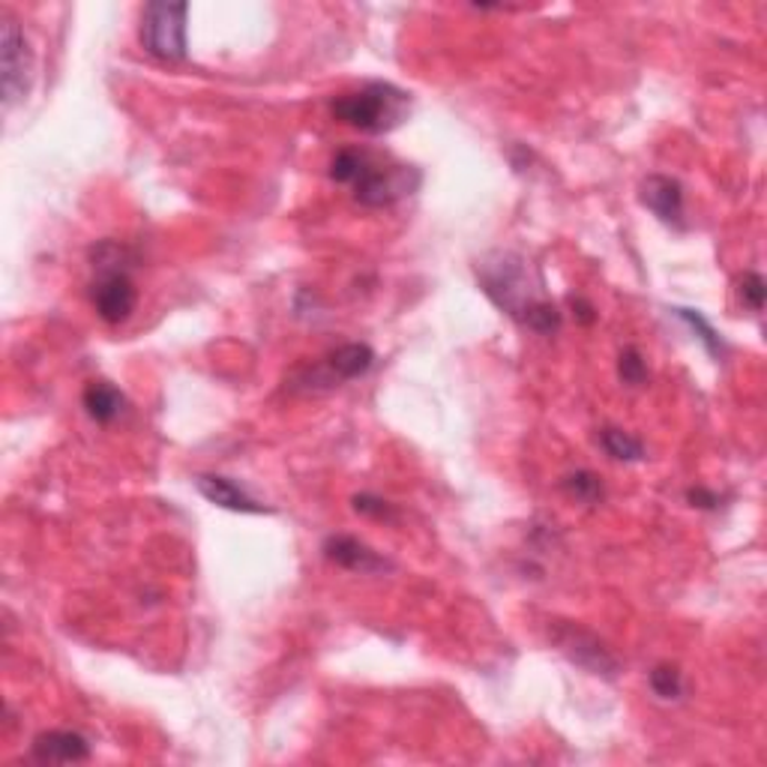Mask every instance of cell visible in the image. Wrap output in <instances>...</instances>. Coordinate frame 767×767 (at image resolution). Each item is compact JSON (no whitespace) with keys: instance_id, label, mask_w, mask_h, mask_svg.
I'll use <instances>...</instances> for the list:
<instances>
[{"instance_id":"cell-22","label":"cell","mask_w":767,"mask_h":767,"mask_svg":"<svg viewBox=\"0 0 767 767\" xmlns=\"http://www.w3.org/2000/svg\"><path fill=\"white\" fill-rule=\"evenodd\" d=\"M569 303H573V310H576V315H578V319H582V321H585V324H591V321L597 319V315H594V306H591L588 300L569 297Z\"/></svg>"},{"instance_id":"cell-14","label":"cell","mask_w":767,"mask_h":767,"mask_svg":"<svg viewBox=\"0 0 767 767\" xmlns=\"http://www.w3.org/2000/svg\"><path fill=\"white\" fill-rule=\"evenodd\" d=\"M599 444H603V450H606L608 456L618 458V462H642V458H645L642 441L633 438L624 428H603V432H599Z\"/></svg>"},{"instance_id":"cell-2","label":"cell","mask_w":767,"mask_h":767,"mask_svg":"<svg viewBox=\"0 0 767 767\" xmlns=\"http://www.w3.org/2000/svg\"><path fill=\"white\" fill-rule=\"evenodd\" d=\"M330 111L351 130L366 132V135H384L408 118L411 93L398 90L396 84H387V81H370L366 88L336 97L330 102Z\"/></svg>"},{"instance_id":"cell-5","label":"cell","mask_w":767,"mask_h":767,"mask_svg":"<svg viewBox=\"0 0 767 767\" xmlns=\"http://www.w3.org/2000/svg\"><path fill=\"white\" fill-rule=\"evenodd\" d=\"M420 186V171L414 165H384V162L372 160L366 153L363 169L351 183L354 199L366 208H387L393 201L405 199Z\"/></svg>"},{"instance_id":"cell-21","label":"cell","mask_w":767,"mask_h":767,"mask_svg":"<svg viewBox=\"0 0 767 767\" xmlns=\"http://www.w3.org/2000/svg\"><path fill=\"white\" fill-rule=\"evenodd\" d=\"M687 501L693 504V507H702V509H714L719 504V498L714 495V492H708V488H689L687 492Z\"/></svg>"},{"instance_id":"cell-13","label":"cell","mask_w":767,"mask_h":767,"mask_svg":"<svg viewBox=\"0 0 767 767\" xmlns=\"http://www.w3.org/2000/svg\"><path fill=\"white\" fill-rule=\"evenodd\" d=\"M372 363H375V351H372L370 345H363V342H349V345H342V349H336L327 357L330 379H360V375H366V372L372 370Z\"/></svg>"},{"instance_id":"cell-15","label":"cell","mask_w":767,"mask_h":767,"mask_svg":"<svg viewBox=\"0 0 767 767\" xmlns=\"http://www.w3.org/2000/svg\"><path fill=\"white\" fill-rule=\"evenodd\" d=\"M561 486H564V492H567L573 501H578V504H597V501L603 498V483H599L597 474H591V471L567 474Z\"/></svg>"},{"instance_id":"cell-19","label":"cell","mask_w":767,"mask_h":767,"mask_svg":"<svg viewBox=\"0 0 767 767\" xmlns=\"http://www.w3.org/2000/svg\"><path fill=\"white\" fill-rule=\"evenodd\" d=\"M738 294H740V303H744L747 310L761 312L765 310V276L756 273V270L744 273V276L738 280Z\"/></svg>"},{"instance_id":"cell-6","label":"cell","mask_w":767,"mask_h":767,"mask_svg":"<svg viewBox=\"0 0 767 767\" xmlns=\"http://www.w3.org/2000/svg\"><path fill=\"white\" fill-rule=\"evenodd\" d=\"M33 49L21 30L19 21L3 19V33H0V84H3V109H12L30 93L33 84Z\"/></svg>"},{"instance_id":"cell-16","label":"cell","mask_w":767,"mask_h":767,"mask_svg":"<svg viewBox=\"0 0 767 767\" xmlns=\"http://www.w3.org/2000/svg\"><path fill=\"white\" fill-rule=\"evenodd\" d=\"M648 680L654 696L666 698V702H675V698H680V693H684V678H680L678 666H672V663H659V666H654Z\"/></svg>"},{"instance_id":"cell-20","label":"cell","mask_w":767,"mask_h":767,"mask_svg":"<svg viewBox=\"0 0 767 767\" xmlns=\"http://www.w3.org/2000/svg\"><path fill=\"white\" fill-rule=\"evenodd\" d=\"M354 504V509H357L360 516H370V518H379V522H396L398 513L393 509V504H387L384 498H379V495H357V498L351 501Z\"/></svg>"},{"instance_id":"cell-4","label":"cell","mask_w":767,"mask_h":767,"mask_svg":"<svg viewBox=\"0 0 767 767\" xmlns=\"http://www.w3.org/2000/svg\"><path fill=\"white\" fill-rule=\"evenodd\" d=\"M186 3H148L141 12V46L160 60L186 58Z\"/></svg>"},{"instance_id":"cell-12","label":"cell","mask_w":767,"mask_h":767,"mask_svg":"<svg viewBox=\"0 0 767 767\" xmlns=\"http://www.w3.org/2000/svg\"><path fill=\"white\" fill-rule=\"evenodd\" d=\"M81 405H84V411H88V417L93 420V423L109 426V423H114V420L123 414L127 398H123V393H120L114 384H109V381H90L88 387H84V393H81Z\"/></svg>"},{"instance_id":"cell-11","label":"cell","mask_w":767,"mask_h":767,"mask_svg":"<svg viewBox=\"0 0 767 767\" xmlns=\"http://www.w3.org/2000/svg\"><path fill=\"white\" fill-rule=\"evenodd\" d=\"M195 488H199L210 504H216V507L222 509H231V513H270L264 504L250 498L234 480L220 477V474H199V477H195Z\"/></svg>"},{"instance_id":"cell-7","label":"cell","mask_w":767,"mask_h":767,"mask_svg":"<svg viewBox=\"0 0 767 767\" xmlns=\"http://www.w3.org/2000/svg\"><path fill=\"white\" fill-rule=\"evenodd\" d=\"M552 638H555V645H558L564 657L573 659L576 666L588 668L591 675H603V678L618 675V659L612 657L606 645L588 629L576 627V624H558Z\"/></svg>"},{"instance_id":"cell-8","label":"cell","mask_w":767,"mask_h":767,"mask_svg":"<svg viewBox=\"0 0 767 767\" xmlns=\"http://www.w3.org/2000/svg\"><path fill=\"white\" fill-rule=\"evenodd\" d=\"M642 204L672 229H684V186L668 174H648L638 186Z\"/></svg>"},{"instance_id":"cell-9","label":"cell","mask_w":767,"mask_h":767,"mask_svg":"<svg viewBox=\"0 0 767 767\" xmlns=\"http://www.w3.org/2000/svg\"><path fill=\"white\" fill-rule=\"evenodd\" d=\"M324 555H327V561H333L336 567L351 569V573H363V576H379V573L393 569V564H390L387 558H381L379 552H372L366 543H360L357 537H349V534L327 537V543H324Z\"/></svg>"},{"instance_id":"cell-3","label":"cell","mask_w":767,"mask_h":767,"mask_svg":"<svg viewBox=\"0 0 767 767\" xmlns=\"http://www.w3.org/2000/svg\"><path fill=\"white\" fill-rule=\"evenodd\" d=\"M93 282H90V303L105 324H123L130 321L139 303V291L130 276V252L120 243L102 240L100 246H93Z\"/></svg>"},{"instance_id":"cell-18","label":"cell","mask_w":767,"mask_h":767,"mask_svg":"<svg viewBox=\"0 0 767 767\" xmlns=\"http://www.w3.org/2000/svg\"><path fill=\"white\" fill-rule=\"evenodd\" d=\"M675 315H678L680 321H687L689 327L696 330V336L705 342V349H708L714 357H719V354H723V340H719V333L710 327L708 321L702 319L696 310H675Z\"/></svg>"},{"instance_id":"cell-1","label":"cell","mask_w":767,"mask_h":767,"mask_svg":"<svg viewBox=\"0 0 767 767\" xmlns=\"http://www.w3.org/2000/svg\"><path fill=\"white\" fill-rule=\"evenodd\" d=\"M477 276L488 300L507 312L509 319L522 321L525 327L534 330V333H543V336L558 333V306L543 294V282L522 255L495 252V255L483 259V264L477 268Z\"/></svg>"},{"instance_id":"cell-10","label":"cell","mask_w":767,"mask_h":767,"mask_svg":"<svg viewBox=\"0 0 767 767\" xmlns=\"http://www.w3.org/2000/svg\"><path fill=\"white\" fill-rule=\"evenodd\" d=\"M30 756L40 765H72V761H88L90 744L81 738L79 731L54 728V731H42L33 738Z\"/></svg>"},{"instance_id":"cell-17","label":"cell","mask_w":767,"mask_h":767,"mask_svg":"<svg viewBox=\"0 0 767 767\" xmlns=\"http://www.w3.org/2000/svg\"><path fill=\"white\" fill-rule=\"evenodd\" d=\"M618 375H620V381H624V384H629V387H642V384L648 381V366H645L642 351L633 349V345L620 351Z\"/></svg>"}]
</instances>
